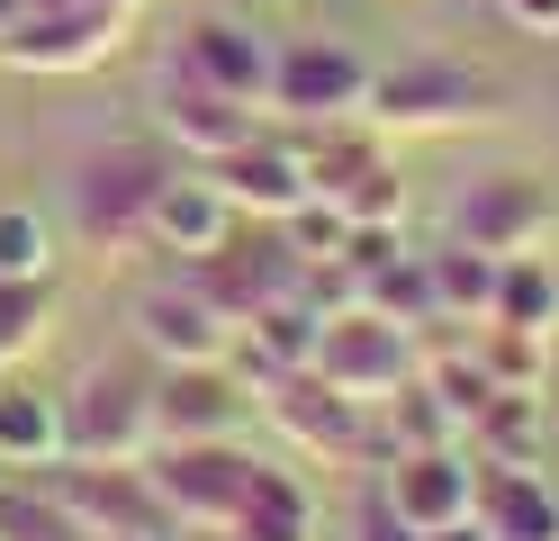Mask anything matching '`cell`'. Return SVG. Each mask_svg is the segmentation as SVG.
<instances>
[{
    "instance_id": "obj_1",
    "label": "cell",
    "mask_w": 559,
    "mask_h": 541,
    "mask_svg": "<svg viewBox=\"0 0 559 541\" xmlns=\"http://www.w3.org/2000/svg\"><path fill=\"white\" fill-rule=\"evenodd\" d=\"M497 108H506V91L487 82L478 63H461V55H406L389 72H370V108L361 118L389 127V136H469V127H497Z\"/></svg>"
},
{
    "instance_id": "obj_2",
    "label": "cell",
    "mask_w": 559,
    "mask_h": 541,
    "mask_svg": "<svg viewBox=\"0 0 559 541\" xmlns=\"http://www.w3.org/2000/svg\"><path fill=\"white\" fill-rule=\"evenodd\" d=\"M163 154L154 144H135V136H109V144H91L82 172H73V216H82V235L99 262H127L135 244H154V190H163Z\"/></svg>"
},
{
    "instance_id": "obj_3",
    "label": "cell",
    "mask_w": 559,
    "mask_h": 541,
    "mask_svg": "<svg viewBox=\"0 0 559 541\" xmlns=\"http://www.w3.org/2000/svg\"><path fill=\"white\" fill-rule=\"evenodd\" d=\"M262 424L280 443H298V460H325V469H361L370 460V407L361 397H343L317 361H298V371H271L253 388Z\"/></svg>"
},
{
    "instance_id": "obj_4",
    "label": "cell",
    "mask_w": 559,
    "mask_h": 541,
    "mask_svg": "<svg viewBox=\"0 0 559 541\" xmlns=\"http://www.w3.org/2000/svg\"><path fill=\"white\" fill-rule=\"evenodd\" d=\"M307 190L334 199L353 226H406V172L389 163L379 136H361V118L307 127Z\"/></svg>"
},
{
    "instance_id": "obj_5",
    "label": "cell",
    "mask_w": 559,
    "mask_h": 541,
    "mask_svg": "<svg viewBox=\"0 0 559 541\" xmlns=\"http://www.w3.org/2000/svg\"><path fill=\"white\" fill-rule=\"evenodd\" d=\"M271 118L289 127H343L370 108V63L343 46V36H298V46H271Z\"/></svg>"
},
{
    "instance_id": "obj_6",
    "label": "cell",
    "mask_w": 559,
    "mask_h": 541,
    "mask_svg": "<svg viewBox=\"0 0 559 541\" xmlns=\"http://www.w3.org/2000/svg\"><path fill=\"white\" fill-rule=\"evenodd\" d=\"M145 451H154V379L135 361H99L63 397V460H145Z\"/></svg>"
},
{
    "instance_id": "obj_7",
    "label": "cell",
    "mask_w": 559,
    "mask_h": 541,
    "mask_svg": "<svg viewBox=\"0 0 559 541\" xmlns=\"http://www.w3.org/2000/svg\"><path fill=\"white\" fill-rule=\"evenodd\" d=\"M243 479H253V451L235 443H154L145 451V487L163 505V524H181V532H217L235 515V496Z\"/></svg>"
},
{
    "instance_id": "obj_8",
    "label": "cell",
    "mask_w": 559,
    "mask_h": 541,
    "mask_svg": "<svg viewBox=\"0 0 559 541\" xmlns=\"http://www.w3.org/2000/svg\"><path fill=\"white\" fill-rule=\"evenodd\" d=\"M317 371H325L343 397L379 407L389 388H406L415 371H425V343H415V325L379 316V307H343V316L317 325Z\"/></svg>"
},
{
    "instance_id": "obj_9",
    "label": "cell",
    "mask_w": 559,
    "mask_h": 541,
    "mask_svg": "<svg viewBox=\"0 0 559 541\" xmlns=\"http://www.w3.org/2000/svg\"><path fill=\"white\" fill-rule=\"evenodd\" d=\"M127 27L118 10H82V0H63V10H10L0 19V63L10 72H99L118 46H127Z\"/></svg>"
},
{
    "instance_id": "obj_10",
    "label": "cell",
    "mask_w": 559,
    "mask_h": 541,
    "mask_svg": "<svg viewBox=\"0 0 559 541\" xmlns=\"http://www.w3.org/2000/svg\"><path fill=\"white\" fill-rule=\"evenodd\" d=\"M451 235L478 244V252H542L559 235V199H550V180L533 172H478L461 199H451Z\"/></svg>"
},
{
    "instance_id": "obj_11",
    "label": "cell",
    "mask_w": 559,
    "mask_h": 541,
    "mask_svg": "<svg viewBox=\"0 0 559 541\" xmlns=\"http://www.w3.org/2000/svg\"><path fill=\"white\" fill-rule=\"evenodd\" d=\"M207 172L226 180L235 216H262V226H280V216L307 199V127H289V118H271V108H262V127L243 136L235 154H217Z\"/></svg>"
},
{
    "instance_id": "obj_12",
    "label": "cell",
    "mask_w": 559,
    "mask_h": 541,
    "mask_svg": "<svg viewBox=\"0 0 559 541\" xmlns=\"http://www.w3.org/2000/svg\"><path fill=\"white\" fill-rule=\"evenodd\" d=\"M253 407V388H243L226 361H171L154 371V443H226Z\"/></svg>"
},
{
    "instance_id": "obj_13",
    "label": "cell",
    "mask_w": 559,
    "mask_h": 541,
    "mask_svg": "<svg viewBox=\"0 0 559 541\" xmlns=\"http://www.w3.org/2000/svg\"><path fill=\"white\" fill-rule=\"evenodd\" d=\"M135 343L154 352V371H171V361H226L235 316L199 289V271L190 280H154L145 298H135Z\"/></svg>"
},
{
    "instance_id": "obj_14",
    "label": "cell",
    "mask_w": 559,
    "mask_h": 541,
    "mask_svg": "<svg viewBox=\"0 0 559 541\" xmlns=\"http://www.w3.org/2000/svg\"><path fill=\"white\" fill-rule=\"evenodd\" d=\"M379 496H389L415 532L461 524V515H478V460L461 443H415V451H397L379 469Z\"/></svg>"
},
{
    "instance_id": "obj_15",
    "label": "cell",
    "mask_w": 559,
    "mask_h": 541,
    "mask_svg": "<svg viewBox=\"0 0 559 541\" xmlns=\"http://www.w3.org/2000/svg\"><path fill=\"white\" fill-rule=\"evenodd\" d=\"M171 72H190V82L226 91V99H243V108H262V91H271V36L243 19V10L199 19L181 46H171Z\"/></svg>"
},
{
    "instance_id": "obj_16",
    "label": "cell",
    "mask_w": 559,
    "mask_h": 541,
    "mask_svg": "<svg viewBox=\"0 0 559 541\" xmlns=\"http://www.w3.org/2000/svg\"><path fill=\"white\" fill-rule=\"evenodd\" d=\"M63 505L82 515V532H163V505L145 487V460H73V469H55L46 479Z\"/></svg>"
},
{
    "instance_id": "obj_17",
    "label": "cell",
    "mask_w": 559,
    "mask_h": 541,
    "mask_svg": "<svg viewBox=\"0 0 559 541\" xmlns=\"http://www.w3.org/2000/svg\"><path fill=\"white\" fill-rule=\"evenodd\" d=\"M154 127H163V144H181L190 163H217V154H235V144L262 127V108H243V99H226V91L190 82V72H171L163 99H154Z\"/></svg>"
},
{
    "instance_id": "obj_18",
    "label": "cell",
    "mask_w": 559,
    "mask_h": 541,
    "mask_svg": "<svg viewBox=\"0 0 559 541\" xmlns=\"http://www.w3.org/2000/svg\"><path fill=\"white\" fill-rule=\"evenodd\" d=\"M235 235V199H226V180L217 172H163V190H154V252H181V262H207Z\"/></svg>"
},
{
    "instance_id": "obj_19",
    "label": "cell",
    "mask_w": 559,
    "mask_h": 541,
    "mask_svg": "<svg viewBox=\"0 0 559 541\" xmlns=\"http://www.w3.org/2000/svg\"><path fill=\"white\" fill-rule=\"evenodd\" d=\"M217 532H235V541H317V532H325V505H317V487H307L298 469L253 460V479H243L235 515H226Z\"/></svg>"
},
{
    "instance_id": "obj_20",
    "label": "cell",
    "mask_w": 559,
    "mask_h": 541,
    "mask_svg": "<svg viewBox=\"0 0 559 541\" xmlns=\"http://www.w3.org/2000/svg\"><path fill=\"white\" fill-rule=\"evenodd\" d=\"M478 524L497 541H559V487L533 460L514 469H478Z\"/></svg>"
},
{
    "instance_id": "obj_21",
    "label": "cell",
    "mask_w": 559,
    "mask_h": 541,
    "mask_svg": "<svg viewBox=\"0 0 559 541\" xmlns=\"http://www.w3.org/2000/svg\"><path fill=\"white\" fill-rule=\"evenodd\" d=\"M461 451L478 469H514V460H542V397H523V388H497L487 407L461 424Z\"/></svg>"
},
{
    "instance_id": "obj_22",
    "label": "cell",
    "mask_w": 559,
    "mask_h": 541,
    "mask_svg": "<svg viewBox=\"0 0 559 541\" xmlns=\"http://www.w3.org/2000/svg\"><path fill=\"white\" fill-rule=\"evenodd\" d=\"M63 460V397L0 379V469H55Z\"/></svg>"
},
{
    "instance_id": "obj_23",
    "label": "cell",
    "mask_w": 559,
    "mask_h": 541,
    "mask_svg": "<svg viewBox=\"0 0 559 541\" xmlns=\"http://www.w3.org/2000/svg\"><path fill=\"white\" fill-rule=\"evenodd\" d=\"M550 343H559V334H523V325L478 316L469 361L487 371V388H523V397H542V388H550Z\"/></svg>"
},
{
    "instance_id": "obj_24",
    "label": "cell",
    "mask_w": 559,
    "mask_h": 541,
    "mask_svg": "<svg viewBox=\"0 0 559 541\" xmlns=\"http://www.w3.org/2000/svg\"><path fill=\"white\" fill-rule=\"evenodd\" d=\"M425 280H433V316L478 325V316H487V298H497V252H478V244L451 235L442 252H425Z\"/></svg>"
},
{
    "instance_id": "obj_25",
    "label": "cell",
    "mask_w": 559,
    "mask_h": 541,
    "mask_svg": "<svg viewBox=\"0 0 559 541\" xmlns=\"http://www.w3.org/2000/svg\"><path fill=\"white\" fill-rule=\"evenodd\" d=\"M487 316H497V325H523V334H559V271L542 262V252H506Z\"/></svg>"
},
{
    "instance_id": "obj_26",
    "label": "cell",
    "mask_w": 559,
    "mask_h": 541,
    "mask_svg": "<svg viewBox=\"0 0 559 541\" xmlns=\"http://www.w3.org/2000/svg\"><path fill=\"white\" fill-rule=\"evenodd\" d=\"M0 541H91V532L55 487H10L0 479Z\"/></svg>"
},
{
    "instance_id": "obj_27",
    "label": "cell",
    "mask_w": 559,
    "mask_h": 541,
    "mask_svg": "<svg viewBox=\"0 0 559 541\" xmlns=\"http://www.w3.org/2000/svg\"><path fill=\"white\" fill-rule=\"evenodd\" d=\"M46 334H55V280H0V361L19 371Z\"/></svg>"
},
{
    "instance_id": "obj_28",
    "label": "cell",
    "mask_w": 559,
    "mask_h": 541,
    "mask_svg": "<svg viewBox=\"0 0 559 541\" xmlns=\"http://www.w3.org/2000/svg\"><path fill=\"white\" fill-rule=\"evenodd\" d=\"M0 280H55V235L37 208H0Z\"/></svg>"
},
{
    "instance_id": "obj_29",
    "label": "cell",
    "mask_w": 559,
    "mask_h": 541,
    "mask_svg": "<svg viewBox=\"0 0 559 541\" xmlns=\"http://www.w3.org/2000/svg\"><path fill=\"white\" fill-rule=\"evenodd\" d=\"M353 541H415V524L397 515L389 496H379V479H370V496L353 505Z\"/></svg>"
},
{
    "instance_id": "obj_30",
    "label": "cell",
    "mask_w": 559,
    "mask_h": 541,
    "mask_svg": "<svg viewBox=\"0 0 559 541\" xmlns=\"http://www.w3.org/2000/svg\"><path fill=\"white\" fill-rule=\"evenodd\" d=\"M497 10H506L523 36H559V0H497Z\"/></svg>"
},
{
    "instance_id": "obj_31",
    "label": "cell",
    "mask_w": 559,
    "mask_h": 541,
    "mask_svg": "<svg viewBox=\"0 0 559 541\" xmlns=\"http://www.w3.org/2000/svg\"><path fill=\"white\" fill-rule=\"evenodd\" d=\"M415 541H487V524H478V515H461V524H433V532H415Z\"/></svg>"
},
{
    "instance_id": "obj_32",
    "label": "cell",
    "mask_w": 559,
    "mask_h": 541,
    "mask_svg": "<svg viewBox=\"0 0 559 541\" xmlns=\"http://www.w3.org/2000/svg\"><path fill=\"white\" fill-rule=\"evenodd\" d=\"M99 541H171V524L163 532H99Z\"/></svg>"
},
{
    "instance_id": "obj_33",
    "label": "cell",
    "mask_w": 559,
    "mask_h": 541,
    "mask_svg": "<svg viewBox=\"0 0 559 541\" xmlns=\"http://www.w3.org/2000/svg\"><path fill=\"white\" fill-rule=\"evenodd\" d=\"M235 10H280V0H235Z\"/></svg>"
},
{
    "instance_id": "obj_34",
    "label": "cell",
    "mask_w": 559,
    "mask_h": 541,
    "mask_svg": "<svg viewBox=\"0 0 559 541\" xmlns=\"http://www.w3.org/2000/svg\"><path fill=\"white\" fill-rule=\"evenodd\" d=\"M550 379H559V343H550Z\"/></svg>"
},
{
    "instance_id": "obj_35",
    "label": "cell",
    "mask_w": 559,
    "mask_h": 541,
    "mask_svg": "<svg viewBox=\"0 0 559 541\" xmlns=\"http://www.w3.org/2000/svg\"><path fill=\"white\" fill-rule=\"evenodd\" d=\"M0 19H10V0H0Z\"/></svg>"
},
{
    "instance_id": "obj_36",
    "label": "cell",
    "mask_w": 559,
    "mask_h": 541,
    "mask_svg": "<svg viewBox=\"0 0 559 541\" xmlns=\"http://www.w3.org/2000/svg\"><path fill=\"white\" fill-rule=\"evenodd\" d=\"M487 541H497V532H487Z\"/></svg>"
}]
</instances>
